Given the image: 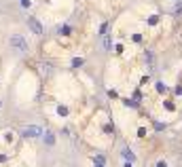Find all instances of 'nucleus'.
I'll use <instances>...</instances> for the list:
<instances>
[{"mask_svg":"<svg viewBox=\"0 0 182 167\" xmlns=\"http://www.w3.org/2000/svg\"><path fill=\"white\" fill-rule=\"evenodd\" d=\"M11 47H15V49L21 51V53H26V51H28V42H26V38H24V36H19V34L11 36Z\"/></svg>","mask_w":182,"mask_h":167,"instance_id":"nucleus-1","label":"nucleus"},{"mask_svg":"<svg viewBox=\"0 0 182 167\" xmlns=\"http://www.w3.org/2000/svg\"><path fill=\"white\" fill-rule=\"evenodd\" d=\"M28 28H30L36 36H42V32H44V28L40 26V21H38L36 17H28Z\"/></svg>","mask_w":182,"mask_h":167,"instance_id":"nucleus-2","label":"nucleus"},{"mask_svg":"<svg viewBox=\"0 0 182 167\" xmlns=\"http://www.w3.org/2000/svg\"><path fill=\"white\" fill-rule=\"evenodd\" d=\"M21 135L24 137H36V135H40V129L38 127H26L24 131H21Z\"/></svg>","mask_w":182,"mask_h":167,"instance_id":"nucleus-3","label":"nucleus"},{"mask_svg":"<svg viewBox=\"0 0 182 167\" xmlns=\"http://www.w3.org/2000/svg\"><path fill=\"white\" fill-rule=\"evenodd\" d=\"M144 59L148 64V70H155V55H152V51H146L144 53Z\"/></svg>","mask_w":182,"mask_h":167,"instance_id":"nucleus-4","label":"nucleus"},{"mask_svg":"<svg viewBox=\"0 0 182 167\" xmlns=\"http://www.w3.org/2000/svg\"><path fill=\"white\" fill-rule=\"evenodd\" d=\"M93 165H95V167H104V165H106V159H104L102 154H98V157L93 159Z\"/></svg>","mask_w":182,"mask_h":167,"instance_id":"nucleus-5","label":"nucleus"},{"mask_svg":"<svg viewBox=\"0 0 182 167\" xmlns=\"http://www.w3.org/2000/svg\"><path fill=\"white\" fill-rule=\"evenodd\" d=\"M104 47H106V49H110V47H112V38H110V36L104 38Z\"/></svg>","mask_w":182,"mask_h":167,"instance_id":"nucleus-6","label":"nucleus"},{"mask_svg":"<svg viewBox=\"0 0 182 167\" xmlns=\"http://www.w3.org/2000/svg\"><path fill=\"white\" fill-rule=\"evenodd\" d=\"M123 157H125V159H129V161L133 159V154H131V150H123Z\"/></svg>","mask_w":182,"mask_h":167,"instance_id":"nucleus-7","label":"nucleus"},{"mask_svg":"<svg viewBox=\"0 0 182 167\" xmlns=\"http://www.w3.org/2000/svg\"><path fill=\"white\" fill-rule=\"evenodd\" d=\"M72 66H74V68H78V66H83V59H81V57H78V59H74V61H72Z\"/></svg>","mask_w":182,"mask_h":167,"instance_id":"nucleus-8","label":"nucleus"},{"mask_svg":"<svg viewBox=\"0 0 182 167\" xmlns=\"http://www.w3.org/2000/svg\"><path fill=\"white\" fill-rule=\"evenodd\" d=\"M157 167H167V163H165V161H159V163H157Z\"/></svg>","mask_w":182,"mask_h":167,"instance_id":"nucleus-9","label":"nucleus"}]
</instances>
